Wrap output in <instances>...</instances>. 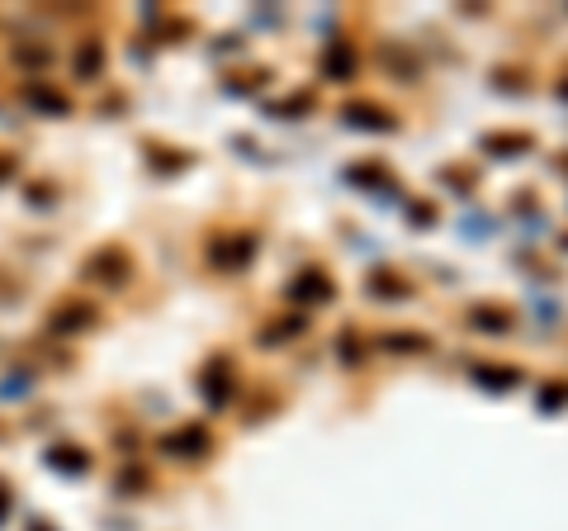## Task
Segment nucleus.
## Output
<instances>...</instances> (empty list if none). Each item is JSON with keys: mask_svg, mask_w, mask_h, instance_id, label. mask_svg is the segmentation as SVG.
<instances>
[{"mask_svg": "<svg viewBox=\"0 0 568 531\" xmlns=\"http://www.w3.org/2000/svg\"><path fill=\"white\" fill-rule=\"evenodd\" d=\"M370 290H374V294H408V285H403V280H389V276H374Z\"/></svg>", "mask_w": 568, "mask_h": 531, "instance_id": "obj_10", "label": "nucleus"}, {"mask_svg": "<svg viewBox=\"0 0 568 531\" xmlns=\"http://www.w3.org/2000/svg\"><path fill=\"white\" fill-rule=\"evenodd\" d=\"M559 95H568V86H559Z\"/></svg>", "mask_w": 568, "mask_h": 531, "instance_id": "obj_12", "label": "nucleus"}, {"mask_svg": "<svg viewBox=\"0 0 568 531\" xmlns=\"http://www.w3.org/2000/svg\"><path fill=\"white\" fill-rule=\"evenodd\" d=\"M331 294H337V285H331L323 270H303V276L289 280V299H294V304H323Z\"/></svg>", "mask_w": 568, "mask_h": 531, "instance_id": "obj_1", "label": "nucleus"}, {"mask_svg": "<svg viewBox=\"0 0 568 531\" xmlns=\"http://www.w3.org/2000/svg\"><path fill=\"white\" fill-rule=\"evenodd\" d=\"M568 403V389H545L540 394V408H564Z\"/></svg>", "mask_w": 568, "mask_h": 531, "instance_id": "obj_11", "label": "nucleus"}, {"mask_svg": "<svg viewBox=\"0 0 568 531\" xmlns=\"http://www.w3.org/2000/svg\"><path fill=\"white\" fill-rule=\"evenodd\" d=\"M166 451H175V456H199V451H209V437H204L199 427H190V432H180V437H166Z\"/></svg>", "mask_w": 568, "mask_h": 531, "instance_id": "obj_7", "label": "nucleus"}, {"mask_svg": "<svg viewBox=\"0 0 568 531\" xmlns=\"http://www.w3.org/2000/svg\"><path fill=\"white\" fill-rule=\"evenodd\" d=\"M469 328H479V332H507L511 328V313H502V308H474V313H469Z\"/></svg>", "mask_w": 568, "mask_h": 531, "instance_id": "obj_6", "label": "nucleus"}, {"mask_svg": "<svg viewBox=\"0 0 568 531\" xmlns=\"http://www.w3.org/2000/svg\"><path fill=\"white\" fill-rule=\"evenodd\" d=\"M346 124L351 129H370V133H393L398 119L379 105H346Z\"/></svg>", "mask_w": 568, "mask_h": 531, "instance_id": "obj_2", "label": "nucleus"}, {"mask_svg": "<svg viewBox=\"0 0 568 531\" xmlns=\"http://www.w3.org/2000/svg\"><path fill=\"white\" fill-rule=\"evenodd\" d=\"M474 385H483V389H511L521 379V371L517 365H474Z\"/></svg>", "mask_w": 568, "mask_h": 531, "instance_id": "obj_5", "label": "nucleus"}, {"mask_svg": "<svg viewBox=\"0 0 568 531\" xmlns=\"http://www.w3.org/2000/svg\"><path fill=\"white\" fill-rule=\"evenodd\" d=\"M323 72H327L331 81H351V72H355V48H351V43H327Z\"/></svg>", "mask_w": 568, "mask_h": 531, "instance_id": "obj_4", "label": "nucleus"}, {"mask_svg": "<svg viewBox=\"0 0 568 531\" xmlns=\"http://www.w3.org/2000/svg\"><path fill=\"white\" fill-rule=\"evenodd\" d=\"M389 342V351H426L432 347V337H422V332H393V337H384Z\"/></svg>", "mask_w": 568, "mask_h": 531, "instance_id": "obj_9", "label": "nucleus"}, {"mask_svg": "<svg viewBox=\"0 0 568 531\" xmlns=\"http://www.w3.org/2000/svg\"><path fill=\"white\" fill-rule=\"evenodd\" d=\"M252 252H256V238H232V242H214V262L232 270V266H242V262H252Z\"/></svg>", "mask_w": 568, "mask_h": 531, "instance_id": "obj_3", "label": "nucleus"}, {"mask_svg": "<svg viewBox=\"0 0 568 531\" xmlns=\"http://www.w3.org/2000/svg\"><path fill=\"white\" fill-rule=\"evenodd\" d=\"M483 152H497V157H517V152H531V138L525 133H502V138H483Z\"/></svg>", "mask_w": 568, "mask_h": 531, "instance_id": "obj_8", "label": "nucleus"}]
</instances>
